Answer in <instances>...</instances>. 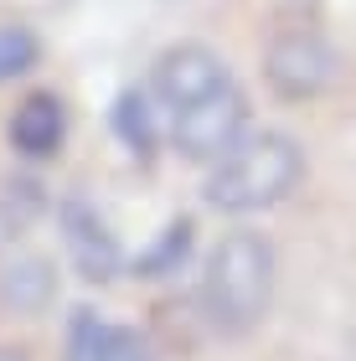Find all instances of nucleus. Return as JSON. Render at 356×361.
<instances>
[{"instance_id": "nucleus-1", "label": "nucleus", "mask_w": 356, "mask_h": 361, "mask_svg": "<svg viewBox=\"0 0 356 361\" xmlns=\"http://www.w3.org/2000/svg\"><path fill=\"white\" fill-rule=\"evenodd\" d=\"M197 300H202V315L217 336L238 341V336L258 331L269 305H274V248H269V238L248 233V227L222 233L202 264Z\"/></svg>"}, {"instance_id": "nucleus-2", "label": "nucleus", "mask_w": 356, "mask_h": 361, "mask_svg": "<svg viewBox=\"0 0 356 361\" xmlns=\"http://www.w3.org/2000/svg\"><path fill=\"white\" fill-rule=\"evenodd\" d=\"M305 180V150L300 140L279 135V129H264V135H243L228 155L212 166L207 176V207L212 212H264L279 207L289 191Z\"/></svg>"}, {"instance_id": "nucleus-3", "label": "nucleus", "mask_w": 356, "mask_h": 361, "mask_svg": "<svg viewBox=\"0 0 356 361\" xmlns=\"http://www.w3.org/2000/svg\"><path fill=\"white\" fill-rule=\"evenodd\" d=\"M264 78L284 104H310L336 83V47L315 26H279L264 47Z\"/></svg>"}, {"instance_id": "nucleus-4", "label": "nucleus", "mask_w": 356, "mask_h": 361, "mask_svg": "<svg viewBox=\"0 0 356 361\" xmlns=\"http://www.w3.org/2000/svg\"><path fill=\"white\" fill-rule=\"evenodd\" d=\"M171 119H176V124H171L176 150H181L186 160H197V166H217V160L243 140V124H248V98L238 93V83H228V88L197 98L191 109L171 114Z\"/></svg>"}, {"instance_id": "nucleus-5", "label": "nucleus", "mask_w": 356, "mask_h": 361, "mask_svg": "<svg viewBox=\"0 0 356 361\" xmlns=\"http://www.w3.org/2000/svg\"><path fill=\"white\" fill-rule=\"evenodd\" d=\"M57 227H62V248H68L73 269L83 284H109L124 269L119 238L109 233V222L99 217V207L83 202V196H62L57 202Z\"/></svg>"}, {"instance_id": "nucleus-6", "label": "nucleus", "mask_w": 356, "mask_h": 361, "mask_svg": "<svg viewBox=\"0 0 356 361\" xmlns=\"http://www.w3.org/2000/svg\"><path fill=\"white\" fill-rule=\"evenodd\" d=\"M228 83H233L228 62H222L212 47H202V42H176V47H166V52L155 57V73H150V88H155V98L171 114L191 109L197 98L228 88Z\"/></svg>"}, {"instance_id": "nucleus-7", "label": "nucleus", "mask_w": 356, "mask_h": 361, "mask_svg": "<svg viewBox=\"0 0 356 361\" xmlns=\"http://www.w3.org/2000/svg\"><path fill=\"white\" fill-rule=\"evenodd\" d=\"M6 135H11V150H16V155H26V160H52V155L62 150V135H68V104H62L52 88L26 93L21 104H16V114H11Z\"/></svg>"}, {"instance_id": "nucleus-8", "label": "nucleus", "mask_w": 356, "mask_h": 361, "mask_svg": "<svg viewBox=\"0 0 356 361\" xmlns=\"http://www.w3.org/2000/svg\"><path fill=\"white\" fill-rule=\"evenodd\" d=\"M57 294V269L52 258L31 253V258H16V264L0 274V300H6L16 315H42Z\"/></svg>"}, {"instance_id": "nucleus-9", "label": "nucleus", "mask_w": 356, "mask_h": 361, "mask_svg": "<svg viewBox=\"0 0 356 361\" xmlns=\"http://www.w3.org/2000/svg\"><path fill=\"white\" fill-rule=\"evenodd\" d=\"M191 248H197V222H191V217H171L166 233L135 258V279H176L186 269Z\"/></svg>"}, {"instance_id": "nucleus-10", "label": "nucleus", "mask_w": 356, "mask_h": 361, "mask_svg": "<svg viewBox=\"0 0 356 361\" xmlns=\"http://www.w3.org/2000/svg\"><path fill=\"white\" fill-rule=\"evenodd\" d=\"M109 124H114V135L124 140V150H135L140 160L155 155V114H150V98H145L140 88H124V93L114 98Z\"/></svg>"}, {"instance_id": "nucleus-11", "label": "nucleus", "mask_w": 356, "mask_h": 361, "mask_svg": "<svg viewBox=\"0 0 356 361\" xmlns=\"http://www.w3.org/2000/svg\"><path fill=\"white\" fill-rule=\"evenodd\" d=\"M62 361H109V325L93 310H73L68 320V356Z\"/></svg>"}, {"instance_id": "nucleus-12", "label": "nucleus", "mask_w": 356, "mask_h": 361, "mask_svg": "<svg viewBox=\"0 0 356 361\" xmlns=\"http://www.w3.org/2000/svg\"><path fill=\"white\" fill-rule=\"evenodd\" d=\"M42 57V42L31 26H0V83L11 78H26Z\"/></svg>"}, {"instance_id": "nucleus-13", "label": "nucleus", "mask_w": 356, "mask_h": 361, "mask_svg": "<svg viewBox=\"0 0 356 361\" xmlns=\"http://www.w3.org/2000/svg\"><path fill=\"white\" fill-rule=\"evenodd\" d=\"M109 361H155L150 341L129 325H109Z\"/></svg>"}, {"instance_id": "nucleus-14", "label": "nucleus", "mask_w": 356, "mask_h": 361, "mask_svg": "<svg viewBox=\"0 0 356 361\" xmlns=\"http://www.w3.org/2000/svg\"><path fill=\"white\" fill-rule=\"evenodd\" d=\"M0 361H26L21 351H0Z\"/></svg>"}]
</instances>
